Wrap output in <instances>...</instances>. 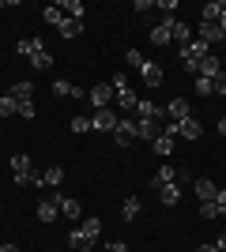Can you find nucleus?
<instances>
[{
    "label": "nucleus",
    "mask_w": 226,
    "mask_h": 252,
    "mask_svg": "<svg viewBox=\"0 0 226 252\" xmlns=\"http://www.w3.org/2000/svg\"><path fill=\"white\" fill-rule=\"evenodd\" d=\"M207 53H211V45L196 38V42L181 45V64H185V68H189V72H200V61H204Z\"/></svg>",
    "instance_id": "1"
},
{
    "label": "nucleus",
    "mask_w": 226,
    "mask_h": 252,
    "mask_svg": "<svg viewBox=\"0 0 226 252\" xmlns=\"http://www.w3.org/2000/svg\"><path fill=\"white\" fill-rule=\"evenodd\" d=\"M136 121H162V125H166V105L140 98V102H136Z\"/></svg>",
    "instance_id": "2"
},
{
    "label": "nucleus",
    "mask_w": 226,
    "mask_h": 252,
    "mask_svg": "<svg viewBox=\"0 0 226 252\" xmlns=\"http://www.w3.org/2000/svg\"><path fill=\"white\" fill-rule=\"evenodd\" d=\"M113 98H117V91H113L109 83H95V87H91V94H87V102L95 105V109H109Z\"/></svg>",
    "instance_id": "3"
},
{
    "label": "nucleus",
    "mask_w": 226,
    "mask_h": 252,
    "mask_svg": "<svg viewBox=\"0 0 226 252\" xmlns=\"http://www.w3.org/2000/svg\"><path fill=\"white\" fill-rule=\"evenodd\" d=\"M113 143H117V147H132V143H136V121L121 117L117 128H113Z\"/></svg>",
    "instance_id": "4"
},
{
    "label": "nucleus",
    "mask_w": 226,
    "mask_h": 252,
    "mask_svg": "<svg viewBox=\"0 0 226 252\" xmlns=\"http://www.w3.org/2000/svg\"><path fill=\"white\" fill-rule=\"evenodd\" d=\"M8 162H11V173H15V185H27V177L34 173V162H31V155H11Z\"/></svg>",
    "instance_id": "5"
},
{
    "label": "nucleus",
    "mask_w": 226,
    "mask_h": 252,
    "mask_svg": "<svg viewBox=\"0 0 226 252\" xmlns=\"http://www.w3.org/2000/svg\"><path fill=\"white\" fill-rule=\"evenodd\" d=\"M162 185H177V169H173L170 162H162V166H159V173H155V177L147 181V189H151V192H159Z\"/></svg>",
    "instance_id": "6"
},
{
    "label": "nucleus",
    "mask_w": 226,
    "mask_h": 252,
    "mask_svg": "<svg viewBox=\"0 0 226 252\" xmlns=\"http://www.w3.org/2000/svg\"><path fill=\"white\" fill-rule=\"evenodd\" d=\"M196 75H200V79H211V83H215L219 75H223V61H219L215 53H207L204 61H200V72H196Z\"/></svg>",
    "instance_id": "7"
},
{
    "label": "nucleus",
    "mask_w": 226,
    "mask_h": 252,
    "mask_svg": "<svg viewBox=\"0 0 226 252\" xmlns=\"http://www.w3.org/2000/svg\"><path fill=\"white\" fill-rule=\"evenodd\" d=\"M189 117H193V105L185 98H170L166 102V121H189Z\"/></svg>",
    "instance_id": "8"
},
{
    "label": "nucleus",
    "mask_w": 226,
    "mask_h": 252,
    "mask_svg": "<svg viewBox=\"0 0 226 252\" xmlns=\"http://www.w3.org/2000/svg\"><path fill=\"white\" fill-rule=\"evenodd\" d=\"M121 117L113 113V109H95V117H91V125H95V132H113L117 128Z\"/></svg>",
    "instance_id": "9"
},
{
    "label": "nucleus",
    "mask_w": 226,
    "mask_h": 252,
    "mask_svg": "<svg viewBox=\"0 0 226 252\" xmlns=\"http://www.w3.org/2000/svg\"><path fill=\"white\" fill-rule=\"evenodd\" d=\"M159 136H162V121H136V139L155 143Z\"/></svg>",
    "instance_id": "10"
},
{
    "label": "nucleus",
    "mask_w": 226,
    "mask_h": 252,
    "mask_svg": "<svg viewBox=\"0 0 226 252\" xmlns=\"http://www.w3.org/2000/svg\"><path fill=\"white\" fill-rule=\"evenodd\" d=\"M49 196H53L57 200V207H61V215H65V219H79V215H83V211H79V203L72 200V196H65V192H49Z\"/></svg>",
    "instance_id": "11"
},
{
    "label": "nucleus",
    "mask_w": 226,
    "mask_h": 252,
    "mask_svg": "<svg viewBox=\"0 0 226 252\" xmlns=\"http://www.w3.org/2000/svg\"><path fill=\"white\" fill-rule=\"evenodd\" d=\"M173 139H177V136H173L170 128L162 125V136L155 139V143H151V151H155V155H159V158H170V155H173Z\"/></svg>",
    "instance_id": "12"
},
{
    "label": "nucleus",
    "mask_w": 226,
    "mask_h": 252,
    "mask_svg": "<svg viewBox=\"0 0 226 252\" xmlns=\"http://www.w3.org/2000/svg\"><path fill=\"white\" fill-rule=\"evenodd\" d=\"M173 125H177V136H181V139H200V136H204V125H200L196 117H189V121H173Z\"/></svg>",
    "instance_id": "13"
},
{
    "label": "nucleus",
    "mask_w": 226,
    "mask_h": 252,
    "mask_svg": "<svg viewBox=\"0 0 226 252\" xmlns=\"http://www.w3.org/2000/svg\"><path fill=\"white\" fill-rule=\"evenodd\" d=\"M140 75H143V83H147V87H162V64H155V61H143Z\"/></svg>",
    "instance_id": "14"
},
{
    "label": "nucleus",
    "mask_w": 226,
    "mask_h": 252,
    "mask_svg": "<svg viewBox=\"0 0 226 252\" xmlns=\"http://www.w3.org/2000/svg\"><path fill=\"white\" fill-rule=\"evenodd\" d=\"M200 42H207V45H215V42H226L223 27H219V23H200Z\"/></svg>",
    "instance_id": "15"
},
{
    "label": "nucleus",
    "mask_w": 226,
    "mask_h": 252,
    "mask_svg": "<svg viewBox=\"0 0 226 252\" xmlns=\"http://www.w3.org/2000/svg\"><path fill=\"white\" fill-rule=\"evenodd\" d=\"M15 102H34V83L31 79H19V83H11V91H8Z\"/></svg>",
    "instance_id": "16"
},
{
    "label": "nucleus",
    "mask_w": 226,
    "mask_h": 252,
    "mask_svg": "<svg viewBox=\"0 0 226 252\" xmlns=\"http://www.w3.org/2000/svg\"><path fill=\"white\" fill-rule=\"evenodd\" d=\"M57 215H61L57 200H53V196H45V200L38 203V222H57Z\"/></svg>",
    "instance_id": "17"
},
{
    "label": "nucleus",
    "mask_w": 226,
    "mask_h": 252,
    "mask_svg": "<svg viewBox=\"0 0 226 252\" xmlns=\"http://www.w3.org/2000/svg\"><path fill=\"white\" fill-rule=\"evenodd\" d=\"M193 189H196V196H200V203H207V200H215V196H219V185H215V181H207V177H200Z\"/></svg>",
    "instance_id": "18"
},
{
    "label": "nucleus",
    "mask_w": 226,
    "mask_h": 252,
    "mask_svg": "<svg viewBox=\"0 0 226 252\" xmlns=\"http://www.w3.org/2000/svg\"><path fill=\"white\" fill-rule=\"evenodd\" d=\"M223 19V0H207L200 8V23H219Z\"/></svg>",
    "instance_id": "19"
},
{
    "label": "nucleus",
    "mask_w": 226,
    "mask_h": 252,
    "mask_svg": "<svg viewBox=\"0 0 226 252\" xmlns=\"http://www.w3.org/2000/svg\"><path fill=\"white\" fill-rule=\"evenodd\" d=\"M95 245H98V241L83 237L79 230H72V233H68V249H75V252H95Z\"/></svg>",
    "instance_id": "20"
},
{
    "label": "nucleus",
    "mask_w": 226,
    "mask_h": 252,
    "mask_svg": "<svg viewBox=\"0 0 226 252\" xmlns=\"http://www.w3.org/2000/svg\"><path fill=\"white\" fill-rule=\"evenodd\" d=\"M159 200L166 203V207H177V203H181V185H162V189H159Z\"/></svg>",
    "instance_id": "21"
},
{
    "label": "nucleus",
    "mask_w": 226,
    "mask_h": 252,
    "mask_svg": "<svg viewBox=\"0 0 226 252\" xmlns=\"http://www.w3.org/2000/svg\"><path fill=\"white\" fill-rule=\"evenodd\" d=\"M113 102H117V109H125V113H136V102H140V94H136V91L129 87V91H121Z\"/></svg>",
    "instance_id": "22"
},
{
    "label": "nucleus",
    "mask_w": 226,
    "mask_h": 252,
    "mask_svg": "<svg viewBox=\"0 0 226 252\" xmlns=\"http://www.w3.org/2000/svg\"><path fill=\"white\" fill-rule=\"evenodd\" d=\"M15 49H19V57H27V61H31L34 53H42V49H45V42H42V38H23Z\"/></svg>",
    "instance_id": "23"
},
{
    "label": "nucleus",
    "mask_w": 226,
    "mask_h": 252,
    "mask_svg": "<svg viewBox=\"0 0 226 252\" xmlns=\"http://www.w3.org/2000/svg\"><path fill=\"white\" fill-rule=\"evenodd\" d=\"M57 8L65 11L68 19H79V23H83V11H87V8H83V0H61Z\"/></svg>",
    "instance_id": "24"
},
{
    "label": "nucleus",
    "mask_w": 226,
    "mask_h": 252,
    "mask_svg": "<svg viewBox=\"0 0 226 252\" xmlns=\"http://www.w3.org/2000/svg\"><path fill=\"white\" fill-rule=\"evenodd\" d=\"M170 38H173L177 45H189V42H193V31H189V23H181V19H177V23L170 27Z\"/></svg>",
    "instance_id": "25"
},
{
    "label": "nucleus",
    "mask_w": 226,
    "mask_h": 252,
    "mask_svg": "<svg viewBox=\"0 0 226 252\" xmlns=\"http://www.w3.org/2000/svg\"><path fill=\"white\" fill-rule=\"evenodd\" d=\"M121 219H125V222L140 219V200H136V196H125V203H121Z\"/></svg>",
    "instance_id": "26"
},
{
    "label": "nucleus",
    "mask_w": 226,
    "mask_h": 252,
    "mask_svg": "<svg viewBox=\"0 0 226 252\" xmlns=\"http://www.w3.org/2000/svg\"><path fill=\"white\" fill-rule=\"evenodd\" d=\"M53 94H61V98H83V91L72 87L68 79H53Z\"/></svg>",
    "instance_id": "27"
},
{
    "label": "nucleus",
    "mask_w": 226,
    "mask_h": 252,
    "mask_svg": "<svg viewBox=\"0 0 226 252\" xmlns=\"http://www.w3.org/2000/svg\"><path fill=\"white\" fill-rule=\"evenodd\" d=\"M170 42H173V38H170V27H166V23H159V27L151 31V45H159V49H166Z\"/></svg>",
    "instance_id": "28"
},
{
    "label": "nucleus",
    "mask_w": 226,
    "mask_h": 252,
    "mask_svg": "<svg viewBox=\"0 0 226 252\" xmlns=\"http://www.w3.org/2000/svg\"><path fill=\"white\" fill-rule=\"evenodd\" d=\"M57 31H61V38H79V34H83V23H79V19H68V15H65V23H61Z\"/></svg>",
    "instance_id": "29"
},
{
    "label": "nucleus",
    "mask_w": 226,
    "mask_h": 252,
    "mask_svg": "<svg viewBox=\"0 0 226 252\" xmlns=\"http://www.w3.org/2000/svg\"><path fill=\"white\" fill-rule=\"evenodd\" d=\"M79 233H83V237H91V241H98V237H102V219H83Z\"/></svg>",
    "instance_id": "30"
},
{
    "label": "nucleus",
    "mask_w": 226,
    "mask_h": 252,
    "mask_svg": "<svg viewBox=\"0 0 226 252\" xmlns=\"http://www.w3.org/2000/svg\"><path fill=\"white\" fill-rule=\"evenodd\" d=\"M65 185V166H49L45 169V189H61Z\"/></svg>",
    "instance_id": "31"
},
{
    "label": "nucleus",
    "mask_w": 226,
    "mask_h": 252,
    "mask_svg": "<svg viewBox=\"0 0 226 252\" xmlns=\"http://www.w3.org/2000/svg\"><path fill=\"white\" fill-rule=\"evenodd\" d=\"M31 68H34V72H45V68H53V53H49V49L34 53V57H31Z\"/></svg>",
    "instance_id": "32"
},
{
    "label": "nucleus",
    "mask_w": 226,
    "mask_h": 252,
    "mask_svg": "<svg viewBox=\"0 0 226 252\" xmlns=\"http://www.w3.org/2000/svg\"><path fill=\"white\" fill-rule=\"evenodd\" d=\"M0 117H4V121H8V117H19V102L11 94H0Z\"/></svg>",
    "instance_id": "33"
},
{
    "label": "nucleus",
    "mask_w": 226,
    "mask_h": 252,
    "mask_svg": "<svg viewBox=\"0 0 226 252\" xmlns=\"http://www.w3.org/2000/svg\"><path fill=\"white\" fill-rule=\"evenodd\" d=\"M200 219H207V222H211V219H223V211H219V203H215V200L200 203Z\"/></svg>",
    "instance_id": "34"
},
{
    "label": "nucleus",
    "mask_w": 226,
    "mask_h": 252,
    "mask_svg": "<svg viewBox=\"0 0 226 252\" xmlns=\"http://www.w3.org/2000/svg\"><path fill=\"white\" fill-rule=\"evenodd\" d=\"M42 19H45V23H53V27H61V23H65V11L57 8V4H49V8L42 11Z\"/></svg>",
    "instance_id": "35"
},
{
    "label": "nucleus",
    "mask_w": 226,
    "mask_h": 252,
    "mask_svg": "<svg viewBox=\"0 0 226 252\" xmlns=\"http://www.w3.org/2000/svg\"><path fill=\"white\" fill-rule=\"evenodd\" d=\"M196 94H200V98H211V94H215V83H211V79H200V75H196Z\"/></svg>",
    "instance_id": "36"
},
{
    "label": "nucleus",
    "mask_w": 226,
    "mask_h": 252,
    "mask_svg": "<svg viewBox=\"0 0 226 252\" xmlns=\"http://www.w3.org/2000/svg\"><path fill=\"white\" fill-rule=\"evenodd\" d=\"M72 132H95V125H91V117H72Z\"/></svg>",
    "instance_id": "37"
},
{
    "label": "nucleus",
    "mask_w": 226,
    "mask_h": 252,
    "mask_svg": "<svg viewBox=\"0 0 226 252\" xmlns=\"http://www.w3.org/2000/svg\"><path fill=\"white\" fill-rule=\"evenodd\" d=\"M19 117L23 121H34V117H38V105L34 102H19Z\"/></svg>",
    "instance_id": "38"
},
{
    "label": "nucleus",
    "mask_w": 226,
    "mask_h": 252,
    "mask_svg": "<svg viewBox=\"0 0 226 252\" xmlns=\"http://www.w3.org/2000/svg\"><path fill=\"white\" fill-rule=\"evenodd\" d=\"M109 87H113L117 94H121V91H129V75H125V72H113V83H109Z\"/></svg>",
    "instance_id": "39"
},
{
    "label": "nucleus",
    "mask_w": 226,
    "mask_h": 252,
    "mask_svg": "<svg viewBox=\"0 0 226 252\" xmlns=\"http://www.w3.org/2000/svg\"><path fill=\"white\" fill-rule=\"evenodd\" d=\"M125 61H129V68H143V53L140 49H129V53H125Z\"/></svg>",
    "instance_id": "40"
},
{
    "label": "nucleus",
    "mask_w": 226,
    "mask_h": 252,
    "mask_svg": "<svg viewBox=\"0 0 226 252\" xmlns=\"http://www.w3.org/2000/svg\"><path fill=\"white\" fill-rule=\"evenodd\" d=\"M106 252H129V245H125V241H109Z\"/></svg>",
    "instance_id": "41"
},
{
    "label": "nucleus",
    "mask_w": 226,
    "mask_h": 252,
    "mask_svg": "<svg viewBox=\"0 0 226 252\" xmlns=\"http://www.w3.org/2000/svg\"><path fill=\"white\" fill-rule=\"evenodd\" d=\"M215 94H223V98H226V72L215 79Z\"/></svg>",
    "instance_id": "42"
},
{
    "label": "nucleus",
    "mask_w": 226,
    "mask_h": 252,
    "mask_svg": "<svg viewBox=\"0 0 226 252\" xmlns=\"http://www.w3.org/2000/svg\"><path fill=\"white\" fill-rule=\"evenodd\" d=\"M215 203H219V211H223V219H226V189H219V196H215Z\"/></svg>",
    "instance_id": "43"
},
{
    "label": "nucleus",
    "mask_w": 226,
    "mask_h": 252,
    "mask_svg": "<svg viewBox=\"0 0 226 252\" xmlns=\"http://www.w3.org/2000/svg\"><path fill=\"white\" fill-rule=\"evenodd\" d=\"M215 249H219V252H226V233H219V237H215Z\"/></svg>",
    "instance_id": "44"
},
{
    "label": "nucleus",
    "mask_w": 226,
    "mask_h": 252,
    "mask_svg": "<svg viewBox=\"0 0 226 252\" xmlns=\"http://www.w3.org/2000/svg\"><path fill=\"white\" fill-rule=\"evenodd\" d=\"M0 252H19V245H11V241H8V245H0Z\"/></svg>",
    "instance_id": "45"
},
{
    "label": "nucleus",
    "mask_w": 226,
    "mask_h": 252,
    "mask_svg": "<svg viewBox=\"0 0 226 252\" xmlns=\"http://www.w3.org/2000/svg\"><path fill=\"white\" fill-rule=\"evenodd\" d=\"M219 27H223V34H226V0H223V19H219Z\"/></svg>",
    "instance_id": "46"
},
{
    "label": "nucleus",
    "mask_w": 226,
    "mask_h": 252,
    "mask_svg": "<svg viewBox=\"0 0 226 252\" xmlns=\"http://www.w3.org/2000/svg\"><path fill=\"white\" fill-rule=\"evenodd\" d=\"M196 252H219V249H215V245H200Z\"/></svg>",
    "instance_id": "47"
},
{
    "label": "nucleus",
    "mask_w": 226,
    "mask_h": 252,
    "mask_svg": "<svg viewBox=\"0 0 226 252\" xmlns=\"http://www.w3.org/2000/svg\"><path fill=\"white\" fill-rule=\"evenodd\" d=\"M219 136H226V117H223V121H219Z\"/></svg>",
    "instance_id": "48"
}]
</instances>
